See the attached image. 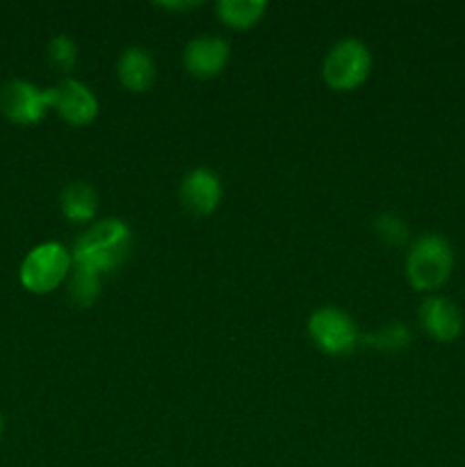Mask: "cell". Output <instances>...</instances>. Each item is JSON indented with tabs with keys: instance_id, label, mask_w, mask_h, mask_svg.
Instances as JSON below:
<instances>
[{
	"instance_id": "cell-1",
	"label": "cell",
	"mask_w": 465,
	"mask_h": 467,
	"mask_svg": "<svg viewBox=\"0 0 465 467\" xmlns=\"http://www.w3.org/2000/svg\"><path fill=\"white\" fill-rule=\"evenodd\" d=\"M132 246V233L121 219L109 217L91 223L76 240L71 258L76 267L91 269L96 274L114 272L126 263Z\"/></svg>"
},
{
	"instance_id": "cell-2",
	"label": "cell",
	"mask_w": 465,
	"mask_h": 467,
	"mask_svg": "<svg viewBox=\"0 0 465 467\" xmlns=\"http://www.w3.org/2000/svg\"><path fill=\"white\" fill-rule=\"evenodd\" d=\"M454 272V249L438 233H424L406 255V278L418 292H433L445 285Z\"/></svg>"
},
{
	"instance_id": "cell-3",
	"label": "cell",
	"mask_w": 465,
	"mask_h": 467,
	"mask_svg": "<svg viewBox=\"0 0 465 467\" xmlns=\"http://www.w3.org/2000/svg\"><path fill=\"white\" fill-rule=\"evenodd\" d=\"M73 269V258L59 242H44L23 258L18 281L32 295H48L67 283Z\"/></svg>"
},
{
	"instance_id": "cell-4",
	"label": "cell",
	"mask_w": 465,
	"mask_h": 467,
	"mask_svg": "<svg viewBox=\"0 0 465 467\" xmlns=\"http://www.w3.org/2000/svg\"><path fill=\"white\" fill-rule=\"evenodd\" d=\"M372 71V55L358 39H342L328 50L322 76L331 89L351 91L363 85Z\"/></svg>"
},
{
	"instance_id": "cell-5",
	"label": "cell",
	"mask_w": 465,
	"mask_h": 467,
	"mask_svg": "<svg viewBox=\"0 0 465 467\" xmlns=\"http://www.w3.org/2000/svg\"><path fill=\"white\" fill-rule=\"evenodd\" d=\"M308 336L319 351L328 356H346L358 347L360 333L354 319L340 308H319L308 319Z\"/></svg>"
},
{
	"instance_id": "cell-6",
	"label": "cell",
	"mask_w": 465,
	"mask_h": 467,
	"mask_svg": "<svg viewBox=\"0 0 465 467\" xmlns=\"http://www.w3.org/2000/svg\"><path fill=\"white\" fill-rule=\"evenodd\" d=\"M53 109V91L27 80H9L0 87V112L18 126H35Z\"/></svg>"
},
{
	"instance_id": "cell-7",
	"label": "cell",
	"mask_w": 465,
	"mask_h": 467,
	"mask_svg": "<svg viewBox=\"0 0 465 467\" xmlns=\"http://www.w3.org/2000/svg\"><path fill=\"white\" fill-rule=\"evenodd\" d=\"M53 91V109L64 123L73 128L89 126L98 114V100L91 94L89 87L82 82L67 78L57 87H50Z\"/></svg>"
},
{
	"instance_id": "cell-8",
	"label": "cell",
	"mask_w": 465,
	"mask_h": 467,
	"mask_svg": "<svg viewBox=\"0 0 465 467\" xmlns=\"http://www.w3.org/2000/svg\"><path fill=\"white\" fill-rule=\"evenodd\" d=\"M228 59H231V46H228V41L212 35L191 39L185 46V53H182V64H185L187 73L194 78H201V80L219 76L226 68Z\"/></svg>"
},
{
	"instance_id": "cell-9",
	"label": "cell",
	"mask_w": 465,
	"mask_h": 467,
	"mask_svg": "<svg viewBox=\"0 0 465 467\" xmlns=\"http://www.w3.org/2000/svg\"><path fill=\"white\" fill-rule=\"evenodd\" d=\"M181 203L194 217H208L222 201V182L210 169H194L181 182Z\"/></svg>"
},
{
	"instance_id": "cell-10",
	"label": "cell",
	"mask_w": 465,
	"mask_h": 467,
	"mask_svg": "<svg viewBox=\"0 0 465 467\" xmlns=\"http://www.w3.org/2000/svg\"><path fill=\"white\" fill-rule=\"evenodd\" d=\"M419 324L433 340L451 342L463 331V315L447 296H429L419 306Z\"/></svg>"
},
{
	"instance_id": "cell-11",
	"label": "cell",
	"mask_w": 465,
	"mask_h": 467,
	"mask_svg": "<svg viewBox=\"0 0 465 467\" xmlns=\"http://www.w3.org/2000/svg\"><path fill=\"white\" fill-rule=\"evenodd\" d=\"M117 76L119 82L126 87L132 94H141L153 87L158 68H155V59L149 50L144 48H128L123 50L121 57L117 62Z\"/></svg>"
},
{
	"instance_id": "cell-12",
	"label": "cell",
	"mask_w": 465,
	"mask_h": 467,
	"mask_svg": "<svg viewBox=\"0 0 465 467\" xmlns=\"http://www.w3.org/2000/svg\"><path fill=\"white\" fill-rule=\"evenodd\" d=\"M59 210H62L64 219H68L71 223H89L98 213V194L87 182H71L62 190Z\"/></svg>"
},
{
	"instance_id": "cell-13",
	"label": "cell",
	"mask_w": 465,
	"mask_h": 467,
	"mask_svg": "<svg viewBox=\"0 0 465 467\" xmlns=\"http://www.w3.org/2000/svg\"><path fill=\"white\" fill-rule=\"evenodd\" d=\"M267 12V3L263 0H222L217 3L219 21L232 30H249Z\"/></svg>"
},
{
	"instance_id": "cell-14",
	"label": "cell",
	"mask_w": 465,
	"mask_h": 467,
	"mask_svg": "<svg viewBox=\"0 0 465 467\" xmlns=\"http://www.w3.org/2000/svg\"><path fill=\"white\" fill-rule=\"evenodd\" d=\"M67 296L78 308L94 306L100 296V274L73 265L71 274L67 278Z\"/></svg>"
},
{
	"instance_id": "cell-15",
	"label": "cell",
	"mask_w": 465,
	"mask_h": 467,
	"mask_svg": "<svg viewBox=\"0 0 465 467\" xmlns=\"http://www.w3.org/2000/svg\"><path fill=\"white\" fill-rule=\"evenodd\" d=\"M367 347L378 351H404L410 342V331L404 324H390L386 328H378L377 333H367L365 337H360Z\"/></svg>"
},
{
	"instance_id": "cell-16",
	"label": "cell",
	"mask_w": 465,
	"mask_h": 467,
	"mask_svg": "<svg viewBox=\"0 0 465 467\" xmlns=\"http://www.w3.org/2000/svg\"><path fill=\"white\" fill-rule=\"evenodd\" d=\"M48 62L50 67L57 68L59 73H68L78 62V46L73 44L71 36L57 35L48 44Z\"/></svg>"
},
{
	"instance_id": "cell-17",
	"label": "cell",
	"mask_w": 465,
	"mask_h": 467,
	"mask_svg": "<svg viewBox=\"0 0 465 467\" xmlns=\"http://www.w3.org/2000/svg\"><path fill=\"white\" fill-rule=\"evenodd\" d=\"M374 231H377V235L390 246H401L408 242V226H406L404 219L397 217V214H378V217L374 219Z\"/></svg>"
},
{
	"instance_id": "cell-18",
	"label": "cell",
	"mask_w": 465,
	"mask_h": 467,
	"mask_svg": "<svg viewBox=\"0 0 465 467\" xmlns=\"http://www.w3.org/2000/svg\"><path fill=\"white\" fill-rule=\"evenodd\" d=\"M199 3H167V5H160V7H169V9H190L196 7Z\"/></svg>"
},
{
	"instance_id": "cell-19",
	"label": "cell",
	"mask_w": 465,
	"mask_h": 467,
	"mask_svg": "<svg viewBox=\"0 0 465 467\" xmlns=\"http://www.w3.org/2000/svg\"><path fill=\"white\" fill-rule=\"evenodd\" d=\"M3 427H5V422H3V415H0V436H3Z\"/></svg>"
}]
</instances>
